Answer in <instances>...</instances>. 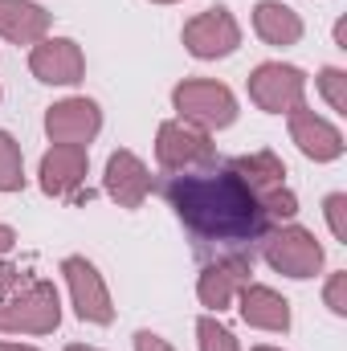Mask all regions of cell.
<instances>
[{
	"instance_id": "1",
	"label": "cell",
	"mask_w": 347,
	"mask_h": 351,
	"mask_svg": "<svg viewBox=\"0 0 347 351\" xmlns=\"http://www.w3.org/2000/svg\"><path fill=\"white\" fill-rule=\"evenodd\" d=\"M164 196H168L172 213L180 217V225L200 241L246 245V241H261L270 233V217H265L261 200L229 168L180 172L168 180Z\"/></svg>"
},
{
	"instance_id": "2",
	"label": "cell",
	"mask_w": 347,
	"mask_h": 351,
	"mask_svg": "<svg viewBox=\"0 0 347 351\" xmlns=\"http://www.w3.org/2000/svg\"><path fill=\"white\" fill-rule=\"evenodd\" d=\"M172 110L176 119L213 135L237 123V94L217 78H184L172 86Z\"/></svg>"
},
{
	"instance_id": "3",
	"label": "cell",
	"mask_w": 347,
	"mask_h": 351,
	"mask_svg": "<svg viewBox=\"0 0 347 351\" xmlns=\"http://www.w3.org/2000/svg\"><path fill=\"white\" fill-rule=\"evenodd\" d=\"M261 258H265V265L274 274L294 278V282H307V278L323 274L327 250H323V241L311 229H302V225L290 221V225H278V229H270L261 237Z\"/></svg>"
},
{
	"instance_id": "4",
	"label": "cell",
	"mask_w": 347,
	"mask_h": 351,
	"mask_svg": "<svg viewBox=\"0 0 347 351\" xmlns=\"http://www.w3.org/2000/svg\"><path fill=\"white\" fill-rule=\"evenodd\" d=\"M62 327V298L53 282H33L0 302V335H53Z\"/></svg>"
},
{
	"instance_id": "5",
	"label": "cell",
	"mask_w": 347,
	"mask_h": 351,
	"mask_svg": "<svg viewBox=\"0 0 347 351\" xmlns=\"http://www.w3.org/2000/svg\"><path fill=\"white\" fill-rule=\"evenodd\" d=\"M217 160V143L208 131L184 123V119H164L156 131V164L164 172H200Z\"/></svg>"
},
{
	"instance_id": "6",
	"label": "cell",
	"mask_w": 347,
	"mask_h": 351,
	"mask_svg": "<svg viewBox=\"0 0 347 351\" xmlns=\"http://www.w3.org/2000/svg\"><path fill=\"white\" fill-rule=\"evenodd\" d=\"M62 278H66V290H70V306L82 323H90V327H110L115 323L110 286L90 258H82V254L62 258Z\"/></svg>"
},
{
	"instance_id": "7",
	"label": "cell",
	"mask_w": 347,
	"mask_h": 351,
	"mask_svg": "<svg viewBox=\"0 0 347 351\" xmlns=\"http://www.w3.org/2000/svg\"><path fill=\"white\" fill-rule=\"evenodd\" d=\"M180 41L196 62H221V58H233L241 49V25L225 4H213V8L184 21Z\"/></svg>"
},
{
	"instance_id": "8",
	"label": "cell",
	"mask_w": 347,
	"mask_h": 351,
	"mask_svg": "<svg viewBox=\"0 0 347 351\" xmlns=\"http://www.w3.org/2000/svg\"><path fill=\"white\" fill-rule=\"evenodd\" d=\"M250 102L265 114H290L307 106V74L290 62H261L250 70Z\"/></svg>"
},
{
	"instance_id": "9",
	"label": "cell",
	"mask_w": 347,
	"mask_h": 351,
	"mask_svg": "<svg viewBox=\"0 0 347 351\" xmlns=\"http://www.w3.org/2000/svg\"><path fill=\"white\" fill-rule=\"evenodd\" d=\"M29 74L41 86H78L86 78V53L74 37H41L29 45Z\"/></svg>"
},
{
	"instance_id": "10",
	"label": "cell",
	"mask_w": 347,
	"mask_h": 351,
	"mask_svg": "<svg viewBox=\"0 0 347 351\" xmlns=\"http://www.w3.org/2000/svg\"><path fill=\"white\" fill-rule=\"evenodd\" d=\"M102 131V106L86 94H70L45 110V135L49 143H70V147H90Z\"/></svg>"
},
{
	"instance_id": "11",
	"label": "cell",
	"mask_w": 347,
	"mask_h": 351,
	"mask_svg": "<svg viewBox=\"0 0 347 351\" xmlns=\"http://www.w3.org/2000/svg\"><path fill=\"white\" fill-rule=\"evenodd\" d=\"M250 274H254V258H246V254H225V258L208 262L200 269V278H196V298H200V306H204L208 315L229 311V306L237 302L241 286L254 282Z\"/></svg>"
},
{
	"instance_id": "12",
	"label": "cell",
	"mask_w": 347,
	"mask_h": 351,
	"mask_svg": "<svg viewBox=\"0 0 347 351\" xmlns=\"http://www.w3.org/2000/svg\"><path fill=\"white\" fill-rule=\"evenodd\" d=\"M86 176H90V152L70 147V143H53L37 164V184L53 200H78Z\"/></svg>"
},
{
	"instance_id": "13",
	"label": "cell",
	"mask_w": 347,
	"mask_h": 351,
	"mask_svg": "<svg viewBox=\"0 0 347 351\" xmlns=\"http://www.w3.org/2000/svg\"><path fill=\"white\" fill-rule=\"evenodd\" d=\"M156 188V176L152 168L131 152V147H119L106 156V168H102V192L119 204V208H139Z\"/></svg>"
},
{
	"instance_id": "14",
	"label": "cell",
	"mask_w": 347,
	"mask_h": 351,
	"mask_svg": "<svg viewBox=\"0 0 347 351\" xmlns=\"http://www.w3.org/2000/svg\"><path fill=\"white\" fill-rule=\"evenodd\" d=\"M286 119H290V143H294L307 160H315V164H335V160H344L347 139L331 119H323V114L311 110V106H298V110H290Z\"/></svg>"
},
{
	"instance_id": "15",
	"label": "cell",
	"mask_w": 347,
	"mask_h": 351,
	"mask_svg": "<svg viewBox=\"0 0 347 351\" xmlns=\"http://www.w3.org/2000/svg\"><path fill=\"white\" fill-rule=\"evenodd\" d=\"M233 306L241 311V323H246V327H254V331L286 335V331H290V323H294L290 302H286L274 286H265V282H246Z\"/></svg>"
},
{
	"instance_id": "16",
	"label": "cell",
	"mask_w": 347,
	"mask_h": 351,
	"mask_svg": "<svg viewBox=\"0 0 347 351\" xmlns=\"http://www.w3.org/2000/svg\"><path fill=\"white\" fill-rule=\"evenodd\" d=\"M53 16L49 8L33 4V0H0V37L12 45H37L41 37H49Z\"/></svg>"
},
{
	"instance_id": "17",
	"label": "cell",
	"mask_w": 347,
	"mask_h": 351,
	"mask_svg": "<svg viewBox=\"0 0 347 351\" xmlns=\"http://www.w3.org/2000/svg\"><path fill=\"white\" fill-rule=\"evenodd\" d=\"M250 21H254V33H258L265 45H274V49H290V45H298L302 33H307L302 16H298L290 4H282V0H258Z\"/></svg>"
},
{
	"instance_id": "18",
	"label": "cell",
	"mask_w": 347,
	"mask_h": 351,
	"mask_svg": "<svg viewBox=\"0 0 347 351\" xmlns=\"http://www.w3.org/2000/svg\"><path fill=\"white\" fill-rule=\"evenodd\" d=\"M229 172L241 176L258 200L261 196H270V192H278V188H286V164H282V156H274V152H250V156H237V160L229 164Z\"/></svg>"
},
{
	"instance_id": "19",
	"label": "cell",
	"mask_w": 347,
	"mask_h": 351,
	"mask_svg": "<svg viewBox=\"0 0 347 351\" xmlns=\"http://www.w3.org/2000/svg\"><path fill=\"white\" fill-rule=\"evenodd\" d=\"M25 184H29V176H25V152H21V143L8 131H0V192L12 196V192H25Z\"/></svg>"
},
{
	"instance_id": "20",
	"label": "cell",
	"mask_w": 347,
	"mask_h": 351,
	"mask_svg": "<svg viewBox=\"0 0 347 351\" xmlns=\"http://www.w3.org/2000/svg\"><path fill=\"white\" fill-rule=\"evenodd\" d=\"M196 348L200 351H241V343H237V335L217 315H200L196 319Z\"/></svg>"
},
{
	"instance_id": "21",
	"label": "cell",
	"mask_w": 347,
	"mask_h": 351,
	"mask_svg": "<svg viewBox=\"0 0 347 351\" xmlns=\"http://www.w3.org/2000/svg\"><path fill=\"white\" fill-rule=\"evenodd\" d=\"M315 86H319L323 102H327L335 114H347V70H339V66H323L319 78H315Z\"/></svg>"
},
{
	"instance_id": "22",
	"label": "cell",
	"mask_w": 347,
	"mask_h": 351,
	"mask_svg": "<svg viewBox=\"0 0 347 351\" xmlns=\"http://www.w3.org/2000/svg\"><path fill=\"white\" fill-rule=\"evenodd\" d=\"M323 306H327L335 319H347V274L344 269L327 274V282H323Z\"/></svg>"
},
{
	"instance_id": "23",
	"label": "cell",
	"mask_w": 347,
	"mask_h": 351,
	"mask_svg": "<svg viewBox=\"0 0 347 351\" xmlns=\"http://www.w3.org/2000/svg\"><path fill=\"white\" fill-rule=\"evenodd\" d=\"M323 217H327L331 237L347 245V192H331V196L323 200Z\"/></svg>"
},
{
	"instance_id": "24",
	"label": "cell",
	"mask_w": 347,
	"mask_h": 351,
	"mask_svg": "<svg viewBox=\"0 0 347 351\" xmlns=\"http://www.w3.org/2000/svg\"><path fill=\"white\" fill-rule=\"evenodd\" d=\"M135 351H176V348L164 339V335H156V331L143 327V331H135Z\"/></svg>"
},
{
	"instance_id": "25",
	"label": "cell",
	"mask_w": 347,
	"mask_h": 351,
	"mask_svg": "<svg viewBox=\"0 0 347 351\" xmlns=\"http://www.w3.org/2000/svg\"><path fill=\"white\" fill-rule=\"evenodd\" d=\"M12 245H16V229H12V225H0V258H4Z\"/></svg>"
},
{
	"instance_id": "26",
	"label": "cell",
	"mask_w": 347,
	"mask_h": 351,
	"mask_svg": "<svg viewBox=\"0 0 347 351\" xmlns=\"http://www.w3.org/2000/svg\"><path fill=\"white\" fill-rule=\"evenodd\" d=\"M335 49H347V21H335Z\"/></svg>"
},
{
	"instance_id": "27",
	"label": "cell",
	"mask_w": 347,
	"mask_h": 351,
	"mask_svg": "<svg viewBox=\"0 0 347 351\" xmlns=\"http://www.w3.org/2000/svg\"><path fill=\"white\" fill-rule=\"evenodd\" d=\"M0 351H41V348H29L21 339H0Z\"/></svg>"
},
{
	"instance_id": "28",
	"label": "cell",
	"mask_w": 347,
	"mask_h": 351,
	"mask_svg": "<svg viewBox=\"0 0 347 351\" xmlns=\"http://www.w3.org/2000/svg\"><path fill=\"white\" fill-rule=\"evenodd\" d=\"M66 351H98V348H90V343H70Z\"/></svg>"
},
{
	"instance_id": "29",
	"label": "cell",
	"mask_w": 347,
	"mask_h": 351,
	"mask_svg": "<svg viewBox=\"0 0 347 351\" xmlns=\"http://www.w3.org/2000/svg\"><path fill=\"white\" fill-rule=\"evenodd\" d=\"M254 351H282V348H270V343H258Z\"/></svg>"
},
{
	"instance_id": "30",
	"label": "cell",
	"mask_w": 347,
	"mask_h": 351,
	"mask_svg": "<svg viewBox=\"0 0 347 351\" xmlns=\"http://www.w3.org/2000/svg\"><path fill=\"white\" fill-rule=\"evenodd\" d=\"M152 4H180V0H152Z\"/></svg>"
},
{
	"instance_id": "31",
	"label": "cell",
	"mask_w": 347,
	"mask_h": 351,
	"mask_svg": "<svg viewBox=\"0 0 347 351\" xmlns=\"http://www.w3.org/2000/svg\"><path fill=\"white\" fill-rule=\"evenodd\" d=\"M0 102H4V90H0Z\"/></svg>"
}]
</instances>
